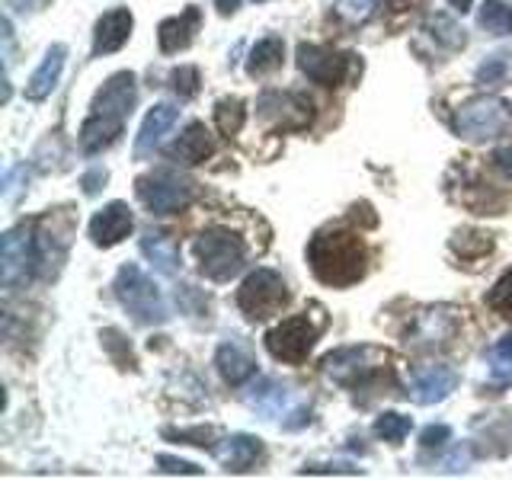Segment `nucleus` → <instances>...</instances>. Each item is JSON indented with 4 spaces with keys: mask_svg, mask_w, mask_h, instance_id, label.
Wrapping results in <instances>:
<instances>
[{
    "mask_svg": "<svg viewBox=\"0 0 512 480\" xmlns=\"http://www.w3.org/2000/svg\"><path fill=\"white\" fill-rule=\"evenodd\" d=\"M196 260L205 279L228 282L244 269L247 247H244V240L228 228H205L196 237Z\"/></svg>",
    "mask_w": 512,
    "mask_h": 480,
    "instance_id": "5",
    "label": "nucleus"
},
{
    "mask_svg": "<svg viewBox=\"0 0 512 480\" xmlns=\"http://www.w3.org/2000/svg\"><path fill=\"white\" fill-rule=\"evenodd\" d=\"M64 58H68V45L55 42L52 48H48L42 64L36 68V74H32L29 84H26V100L42 103V100L52 96V90L58 87V80H61V71H64Z\"/></svg>",
    "mask_w": 512,
    "mask_h": 480,
    "instance_id": "19",
    "label": "nucleus"
},
{
    "mask_svg": "<svg viewBox=\"0 0 512 480\" xmlns=\"http://www.w3.org/2000/svg\"><path fill=\"white\" fill-rule=\"evenodd\" d=\"M253 4H263V0H253ZM215 7H218L221 16H231L240 7V0H215Z\"/></svg>",
    "mask_w": 512,
    "mask_h": 480,
    "instance_id": "41",
    "label": "nucleus"
},
{
    "mask_svg": "<svg viewBox=\"0 0 512 480\" xmlns=\"http://www.w3.org/2000/svg\"><path fill=\"white\" fill-rule=\"evenodd\" d=\"M452 250L464 260H477V256H484L493 250V237L484 234V231H458L452 237Z\"/></svg>",
    "mask_w": 512,
    "mask_h": 480,
    "instance_id": "31",
    "label": "nucleus"
},
{
    "mask_svg": "<svg viewBox=\"0 0 512 480\" xmlns=\"http://www.w3.org/2000/svg\"><path fill=\"white\" fill-rule=\"evenodd\" d=\"M80 183H84V192H87V196H96V192H100L103 183H106V170H103V167H93V170L84 173V180H80Z\"/></svg>",
    "mask_w": 512,
    "mask_h": 480,
    "instance_id": "39",
    "label": "nucleus"
},
{
    "mask_svg": "<svg viewBox=\"0 0 512 480\" xmlns=\"http://www.w3.org/2000/svg\"><path fill=\"white\" fill-rule=\"evenodd\" d=\"M493 160H496V167H500L506 176H512V148L496 151V154H493Z\"/></svg>",
    "mask_w": 512,
    "mask_h": 480,
    "instance_id": "40",
    "label": "nucleus"
},
{
    "mask_svg": "<svg viewBox=\"0 0 512 480\" xmlns=\"http://www.w3.org/2000/svg\"><path fill=\"white\" fill-rule=\"evenodd\" d=\"M512 128V103L503 96H474L455 112V132L464 141H493Z\"/></svg>",
    "mask_w": 512,
    "mask_h": 480,
    "instance_id": "6",
    "label": "nucleus"
},
{
    "mask_svg": "<svg viewBox=\"0 0 512 480\" xmlns=\"http://www.w3.org/2000/svg\"><path fill=\"white\" fill-rule=\"evenodd\" d=\"M157 468L164 474H189V477H199L202 468L192 461H183V458H173V455H157Z\"/></svg>",
    "mask_w": 512,
    "mask_h": 480,
    "instance_id": "37",
    "label": "nucleus"
},
{
    "mask_svg": "<svg viewBox=\"0 0 512 480\" xmlns=\"http://www.w3.org/2000/svg\"><path fill=\"white\" fill-rule=\"evenodd\" d=\"M215 365H218L221 378L228 381V384H234V388H240V384H244L247 378L256 375V359L250 356V349L240 346L237 340H228V343L218 346Z\"/></svg>",
    "mask_w": 512,
    "mask_h": 480,
    "instance_id": "22",
    "label": "nucleus"
},
{
    "mask_svg": "<svg viewBox=\"0 0 512 480\" xmlns=\"http://www.w3.org/2000/svg\"><path fill=\"white\" fill-rule=\"evenodd\" d=\"M221 436L212 426H196V429H164V439H176L183 445H196V448H212L215 452V439Z\"/></svg>",
    "mask_w": 512,
    "mask_h": 480,
    "instance_id": "33",
    "label": "nucleus"
},
{
    "mask_svg": "<svg viewBox=\"0 0 512 480\" xmlns=\"http://www.w3.org/2000/svg\"><path fill=\"white\" fill-rule=\"evenodd\" d=\"M458 384V372L448 365H426L420 372L413 375L410 384V394L420 407H432V404H442V400L455 391Z\"/></svg>",
    "mask_w": 512,
    "mask_h": 480,
    "instance_id": "15",
    "label": "nucleus"
},
{
    "mask_svg": "<svg viewBox=\"0 0 512 480\" xmlns=\"http://www.w3.org/2000/svg\"><path fill=\"white\" fill-rule=\"evenodd\" d=\"M199 68H192V64H183V68L170 71V87L173 93L180 96V100H192V96L199 93Z\"/></svg>",
    "mask_w": 512,
    "mask_h": 480,
    "instance_id": "35",
    "label": "nucleus"
},
{
    "mask_svg": "<svg viewBox=\"0 0 512 480\" xmlns=\"http://www.w3.org/2000/svg\"><path fill=\"white\" fill-rule=\"evenodd\" d=\"M215 455L221 458L224 471L244 474V471H250L253 464L263 458V439L247 436V432H237V436L224 439V448H215Z\"/></svg>",
    "mask_w": 512,
    "mask_h": 480,
    "instance_id": "20",
    "label": "nucleus"
},
{
    "mask_svg": "<svg viewBox=\"0 0 512 480\" xmlns=\"http://www.w3.org/2000/svg\"><path fill=\"white\" fill-rule=\"evenodd\" d=\"M320 368H324L330 381L343 384V388H365V384H372L391 368V352L378 346H346L324 356Z\"/></svg>",
    "mask_w": 512,
    "mask_h": 480,
    "instance_id": "4",
    "label": "nucleus"
},
{
    "mask_svg": "<svg viewBox=\"0 0 512 480\" xmlns=\"http://www.w3.org/2000/svg\"><path fill=\"white\" fill-rule=\"evenodd\" d=\"M298 68L301 74L314 80V84L336 90L346 84V77L352 71V55L349 52H336V48L327 45H298Z\"/></svg>",
    "mask_w": 512,
    "mask_h": 480,
    "instance_id": "11",
    "label": "nucleus"
},
{
    "mask_svg": "<svg viewBox=\"0 0 512 480\" xmlns=\"http://www.w3.org/2000/svg\"><path fill=\"white\" fill-rule=\"evenodd\" d=\"M288 304V285L279 272L272 269H256L237 288V308L244 311L250 320H266L279 314Z\"/></svg>",
    "mask_w": 512,
    "mask_h": 480,
    "instance_id": "9",
    "label": "nucleus"
},
{
    "mask_svg": "<svg viewBox=\"0 0 512 480\" xmlns=\"http://www.w3.org/2000/svg\"><path fill=\"white\" fill-rule=\"evenodd\" d=\"M509 74V61L503 55H496V58H487L484 64L477 68V84H484V87H493V84H503Z\"/></svg>",
    "mask_w": 512,
    "mask_h": 480,
    "instance_id": "36",
    "label": "nucleus"
},
{
    "mask_svg": "<svg viewBox=\"0 0 512 480\" xmlns=\"http://www.w3.org/2000/svg\"><path fill=\"white\" fill-rule=\"evenodd\" d=\"M39 272V253H36V228L20 224L4 234V247H0V282L7 292H16L20 285Z\"/></svg>",
    "mask_w": 512,
    "mask_h": 480,
    "instance_id": "7",
    "label": "nucleus"
},
{
    "mask_svg": "<svg viewBox=\"0 0 512 480\" xmlns=\"http://www.w3.org/2000/svg\"><path fill=\"white\" fill-rule=\"evenodd\" d=\"M176 119H180V109H173L170 103H157V106L148 112V116H144V122H141V132H138V138H135V157H138V160L151 157V154L160 148V141H164V135L176 125Z\"/></svg>",
    "mask_w": 512,
    "mask_h": 480,
    "instance_id": "18",
    "label": "nucleus"
},
{
    "mask_svg": "<svg viewBox=\"0 0 512 480\" xmlns=\"http://www.w3.org/2000/svg\"><path fill=\"white\" fill-rule=\"evenodd\" d=\"M477 23L484 26L490 36H512V7L503 0H484L477 13Z\"/></svg>",
    "mask_w": 512,
    "mask_h": 480,
    "instance_id": "28",
    "label": "nucleus"
},
{
    "mask_svg": "<svg viewBox=\"0 0 512 480\" xmlns=\"http://www.w3.org/2000/svg\"><path fill=\"white\" fill-rule=\"evenodd\" d=\"M282 58H285V42L279 36H266L250 48V58H247V74L250 77H263L282 68Z\"/></svg>",
    "mask_w": 512,
    "mask_h": 480,
    "instance_id": "24",
    "label": "nucleus"
},
{
    "mask_svg": "<svg viewBox=\"0 0 512 480\" xmlns=\"http://www.w3.org/2000/svg\"><path fill=\"white\" fill-rule=\"evenodd\" d=\"M247 122V103L237 100V96H224V100L215 103V125L221 135H237Z\"/></svg>",
    "mask_w": 512,
    "mask_h": 480,
    "instance_id": "26",
    "label": "nucleus"
},
{
    "mask_svg": "<svg viewBox=\"0 0 512 480\" xmlns=\"http://www.w3.org/2000/svg\"><path fill=\"white\" fill-rule=\"evenodd\" d=\"M378 7H381V0H336L333 4L336 16L349 26H359L365 20H372Z\"/></svg>",
    "mask_w": 512,
    "mask_h": 480,
    "instance_id": "32",
    "label": "nucleus"
},
{
    "mask_svg": "<svg viewBox=\"0 0 512 480\" xmlns=\"http://www.w3.org/2000/svg\"><path fill=\"white\" fill-rule=\"evenodd\" d=\"M141 253L164 272V276H173L176 266H180V247L167 231H148L141 237Z\"/></svg>",
    "mask_w": 512,
    "mask_h": 480,
    "instance_id": "23",
    "label": "nucleus"
},
{
    "mask_svg": "<svg viewBox=\"0 0 512 480\" xmlns=\"http://www.w3.org/2000/svg\"><path fill=\"white\" fill-rule=\"evenodd\" d=\"M247 404L256 407L266 416H279L282 404H285V388H279L272 378H260V384H253L250 394H247Z\"/></svg>",
    "mask_w": 512,
    "mask_h": 480,
    "instance_id": "27",
    "label": "nucleus"
},
{
    "mask_svg": "<svg viewBox=\"0 0 512 480\" xmlns=\"http://www.w3.org/2000/svg\"><path fill=\"white\" fill-rule=\"evenodd\" d=\"M138 103V84L132 71L112 74L100 93L93 96L90 112L84 125H80V151L84 154H103L106 148L119 141L125 132V122L132 116V109Z\"/></svg>",
    "mask_w": 512,
    "mask_h": 480,
    "instance_id": "1",
    "label": "nucleus"
},
{
    "mask_svg": "<svg viewBox=\"0 0 512 480\" xmlns=\"http://www.w3.org/2000/svg\"><path fill=\"white\" fill-rule=\"evenodd\" d=\"M448 4H452L455 10H461V13H468V10H471V4H474V0H448Z\"/></svg>",
    "mask_w": 512,
    "mask_h": 480,
    "instance_id": "42",
    "label": "nucleus"
},
{
    "mask_svg": "<svg viewBox=\"0 0 512 480\" xmlns=\"http://www.w3.org/2000/svg\"><path fill=\"white\" fill-rule=\"evenodd\" d=\"M256 109H260V116L269 125L282 128V132H298V128L311 125V119H314V103L304 93H292V90L263 93Z\"/></svg>",
    "mask_w": 512,
    "mask_h": 480,
    "instance_id": "12",
    "label": "nucleus"
},
{
    "mask_svg": "<svg viewBox=\"0 0 512 480\" xmlns=\"http://www.w3.org/2000/svg\"><path fill=\"white\" fill-rule=\"evenodd\" d=\"M135 192L154 215H173V212H183V208L192 202L196 186L176 170H154V173L141 176L135 183Z\"/></svg>",
    "mask_w": 512,
    "mask_h": 480,
    "instance_id": "8",
    "label": "nucleus"
},
{
    "mask_svg": "<svg viewBox=\"0 0 512 480\" xmlns=\"http://www.w3.org/2000/svg\"><path fill=\"white\" fill-rule=\"evenodd\" d=\"M212 154H215V141H212V135H208V128L202 122H189L186 132L176 138L173 148H170V157L180 160V164H186V167L205 164Z\"/></svg>",
    "mask_w": 512,
    "mask_h": 480,
    "instance_id": "21",
    "label": "nucleus"
},
{
    "mask_svg": "<svg viewBox=\"0 0 512 480\" xmlns=\"http://www.w3.org/2000/svg\"><path fill=\"white\" fill-rule=\"evenodd\" d=\"M112 288H116V298L122 301V308L132 314L135 324L160 327L170 320V308H167L164 295H160V288L154 285V279L141 266L125 263L116 272V285Z\"/></svg>",
    "mask_w": 512,
    "mask_h": 480,
    "instance_id": "3",
    "label": "nucleus"
},
{
    "mask_svg": "<svg viewBox=\"0 0 512 480\" xmlns=\"http://www.w3.org/2000/svg\"><path fill=\"white\" fill-rule=\"evenodd\" d=\"M410 429H413V420L404 413H381L378 420H375V436L384 439V442H391V445H400L407 436H410Z\"/></svg>",
    "mask_w": 512,
    "mask_h": 480,
    "instance_id": "30",
    "label": "nucleus"
},
{
    "mask_svg": "<svg viewBox=\"0 0 512 480\" xmlns=\"http://www.w3.org/2000/svg\"><path fill=\"white\" fill-rule=\"evenodd\" d=\"M308 263L324 285L346 288L365 276L368 250L362 237L352 231H320L308 244Z\"/></svg>",
    "mask_w": 512,
    "mask_h": 480,
    "instance_id": "2",
    "label": "nucleus"
},
{
    "mask_svg": "<svg viewBox=\"0 0 512 480\" xmlns=\"http://www.w3.org/2000/svg\"><path fill=\"white\" fill-rule=\"evenodd\" d=\"M487 304L500 317H512V269H506L503 276L496 279V285L490 288V295H487Z\"/></svg>",
    "mask_w": 512,
    "mask_h": 480,
    "instance_id": "34",
    "label": "nucleus"
},
{
    "mask_svg": "<svg viewBox=\"0 0 512 480\" xmlns=\"http://www.w3.org/2000/svg\"><path fill=\"white\" fill-rule=\"evenodd\" d=\"M317 333H320V327L311 324L308 314H295L266 333V349L272 352V359L288 362V365H301L311 356Z\"/></svg>",
    "mask_w": 512,
    "mask_h": 480,
    "instance_id": "10",
    "label": "nucleus"
},
{
    "mask_svg": "<svg viewBox=\"0 0 512 480\" xmlns=\"http://www.w3.org/2000/svg\"><path fill=\"white\" fill-rule=\"evenodd\" d=\"M132 26H135V16L132 10L125 7H116L100 16V23H96V32H93V55H112L119 52V48L128 42L132 36Z\"/></svg>",
    "mask_w": 512,
    "mask_h": 480,
    "instance_id": "16",
    "label": "nucleus"
},
{
    "mask_svg": "<svg viewBox=\"0 0 512 480\" xmlns=\"http://www.w3.org/2000/svg\"><path fill=\"white\" fill-rule=\"evenodd\" d=\"M199 26H202V13H199V7H186L180 16H170V20H164V23H160V29H157L160 52H164V55L183 52V48H189L192 39H196Z\"/></svg>",
    "mask_w": 512,
    "mask_h": 480,
    "instance_id": "17",
    "label": "nucleus"
},
{
    "mask_svg": "<svg viewBox=\"0 0 512 480\" xmlns=\"http://www.w3.org/2000/svg\"><path fill=\"white\" fill-rule=\"evenodd\" d=\"M448 439H452V426H445V423H432L420 432V445L423 448H442Z\"/></svg>",
    "mask_w": 512,
    "mask_h": 480,
    "instance_id": "38",
    "label": "nucleus"
},
{
    "mask_svg": "<svg viewBox=\"0 0 512 480\" xmlns=\"http://www.w3.org/2000/svg\"><path fill=\"white\" fill-rule=\"evenodd\" d=\"M426 32L439 45H445L448 52H458V48L468 45V36H464V29L452 20V16H445V13L429 16V20H426Z\"/></svg>",
    "mask_w": 512,
    "mask_h": 480,
    "instance_id": "25",
    "label": "nucleus"
},
{
    "mask_svg": "<svg viewBox=\"0 0 512 480\" xmlns=\"http://www.w3.org/2000/svg\"><path fill=\"white\" fill-rule=\"evenodd\" d=\"M132 228H135L132 208H128L125 202H109V205H103L100 212L93 215V221H90V240H93L96 247L109 250V247L122 244V240L132 234Z\"/></svg>",
    "mask_w": 512,
    "mask_h": 480,
    "instance_id": "14",
    "label": "nucleus"
},
{
    "mask_svg": "<svg viewBox=\"0 0 512 480\" xmlns=\"http://www.w3.org/2000/svg\"><path fill=\"white\" fill-rule=\"evenodd\" d=\"M487 362H490V378L496 388H509L512 384V333H506L500 343L490 346Z\"/></svg>",
    "mask_w": 512,
    "mask_h": 480,
    "instance_id": "29",
    "label": "nucleus"
},
{
    "mask_svg": "<svg viewBox=\"0 0 512 480\" xmlns=\"http://www.w3.org/2000/svg\"><path fill=\"white\" fill-rule=\"evenodd\" d=\"M458 327H461V311L452 308V304H436V308L416 314L410 327V343L420 349H439L455 340Z\"/></svg>",
    "mask_w": 512,
    "mask_h": 480,
    "instance_id": "13",
    "label": "nucleus"
}]
</instances>
